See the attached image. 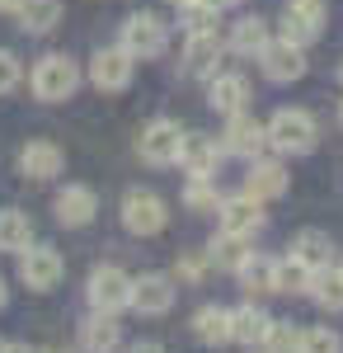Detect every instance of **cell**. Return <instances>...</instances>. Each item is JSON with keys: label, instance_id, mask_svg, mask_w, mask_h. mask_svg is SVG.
Returning a JSON list of instances; mask_svg holds the SVG:
<instances>
[{"label": "cell", "instance_id": "1", "mask_svg": "<svg viewBox=\"0 0 343 353\" xmlns=\"http://www.w3.org/2000/svg\"><path fill=\"white\" fill-rule=\"evenodd\" d=\"M268 146L282 156H311L320 146V123L306 109H278L268 118Z\"/></svg>", "mask_w": 343, "mask_h": 353}, {"label": "cell", "instance_id": "2", "mask_svg": "<svg viewBox=\"0 0 343 353\" xmlns=\"http://www.w3.org/2000/svg\"><path fill=\"white\" fill-rule=\"evenodd\" d=\"M28 85H33V94H38L43 104H61V99H71L80 90V66L66 52H48V57H38Z\"/></svg>", "mask_w": 343, "mask_h": 353}, {"label": "cell", "instance_id": "3", "mask_svg": "<svg viewBox=\"0 0 343 353\" xmlns=\"http://www.w3.org/2000/svg\"><path fill=\"white\" fill-rule=\"evenodd\" d=\"M85 297L104 316L132 311V273H123L118 264H99V269L90 273V283H85Z\"/></svg>", "mask_w": 343, "mask_h": 353}, {"label": "cell", "instance_id": "4", "mask_svg": "<svg viewBox=\"0 0 343 353\" xmlns=\"http://www.w3.org/2000/svg\"><path fill=\"white\" fill-rule=\"evenodd\" d=\"M118 48H127L136 61H151V57H160L165 48H169V24H165L160 14H151V10H136V14L123 19Z\"/></svg>", "mask_w": 343, "mask_h": 353}, {"label": "cell", "instance_id": "5", "mask_svg": "<svg viewBox=\"0 0 343 353\" xmlns=\"http://www.w3.org/2000/svg\"><path fill=\"white\" fill-rule=\"evenodd\" d=\"M123 226L132 236H141V241H151V236H160L169 226V203L151 189H127L123 193Z\"/></svg>", "mask_w": 343, "mask_h": 353}, {"label": "cell", "instance_id": "6", "mask_svg": "<svg viewBox=\"0 0 343 353\" xmlns=\"http://www.w3.org/2000/svg\"><path fill=\"white\" fill-rule=\"evenodd\" d=\"M179 151H184V132H179L174 118H151L141 128V137H136V156L146 165H156V170L179 165Z\"/></svg>", "mask_w": 343, "mask_h": 353}, {"label": "cell", "instance_id": "7", "mask_svg": "<svg viewBox=\"0 0 343 353\" xmlns=\"http://www.w3.org/2000/svg\"><path fill=\"white\" fill-rule=\"evenodd\" d=\"M132 76H136V57L127 48H99V52L90 57V81H94V90H104V94L127 90Z\"/></svg>", "mask_w": 343, "mask_h": 353}, {"label": "cell", "instance_id": "8", "mask_svg": "<svg viewBox=\"0 0 343 353\" xmlns=\"http://www.w3.org/2000/svg\"><path fill=\"white\" fill-rule=\"evenodd\" d=\"M221 146H226V156L259 161L264 146H268V123H259L254 113H231L226 118V132H221Z\"/></svg>", "mask_w": 343, "mask_h": 353}, {"label": "cell", "instance_id": "9", "mask_svg": "<svg viewBox=\"0 0 343 353\" xmlns=\"http://www.w3.org/2000/svg\"><path fill=\"white\" fill-rule=\"evenodd\" d=\"M61 273H66V264H61V254L52 245H28L19 254V278H24L28 292H52L61 283Z\"/></svg>", "mask_w": 343, "mask_h": 353}, {"label": "cell", "instance_id": "10", "mask_svg": "<svg viewBox=\"0 0 343 353\" xmlns=\"http://www.w3.org/2000/svg\"><path fill=\"white\" fill-rule=\"evenodd\" d=\"M216 221H221V231H236V236H259L264 231V203L254 198V193H231V198H221V208H216Z\"/></svg>", "mask_w": 343, "mask_h": 353}, {"label": "cell", "instance_id": "11", "mask_svg": "<svg viewBox=\"0 0 343 353\" xmlns=\"http://www.w3.org/2000/svg\"><path fill=\"white\" fill-rule=\"evenodd\" d=\"M174 297H179V288H174L169 273H141V278H132V311L136 316H169Z\"/></svg>", "mask_w": 343, "mask_h": 353}, {"label": "cell", "instance_id": "12", "mask_svg": "<svg viewBox=\"0 0 343 353\" xmlns=\"http://www.w3.org/2000/svg\"><path fill=\"white\" fill-rule=\"evenodd\" d=\"M324 33V0H287L282 5V38L306 48Z\"/></svg>", "mask_w": 343, "mask_h": 353}, {"label": "cell", "instance_id": "13", "mask_svg": "<svg viewBox=\"0 0 343 353\" xmlns=\"http://www.w3.org/2000/svg\"><path fill=\"white\" fill-rule=\"evenodd\" d=\"M226 161V146L211 141L202 132H184V151H179V165L188 170V179H216V170Z\"/></svg>", "mask_w": 343, "mask_h": 353}, {"label": "cell", "instance_id": "14", "mask_svg": "<svg viewBox=\"0 0 343 353\" xmlns=\"http://www.w3.org/2000/svg\"><path fill=\"white\" fill-rule=\"evenodd\" d=\"M259 66H264V76L273 85H291L306 76V52L287 43V38H278V43H268L264 52H259Z\"/></svg>", "mask_w": 343, "mask_h": 353}, {"label": "cell", "instance_id": "15", "mask_svg": "<svg viewBox=\"0 0 343 353\" xmlns=\"http://www.w3.org/2000/svg\"><path fill=\"white\" fill-rule=\"evenodd\" d=\"M19 170H24V179L48 184V179H56V174L66 170V156H61V146H56V141L38 137V141H28L24 151H19Z\"/></svg>", "mask_w": 343, "mask_h": 353}, {"label": "cell", "instance_id": "16", "mask_svg": "<svg viewBox=\"0 0 343 353\" xmlns=\"http://www.w3.org/2000/svg\"><path fill=\"white\" fill-rule=\"evenodd\" d=\"M221 57H226V43L216 38V28L211 33H188L184 43V76H216V66H221Z\"/></svg>", "mask_w": 343, "mask_h": 353}, {"label": "cell", "instance_id": "17", "mask_svg": "<svg viewBox=\"0 0 343 353\" xmlns=\"http://www.w3.org/2000/svg\"><path fill=\"white\" fill-rule=\"evenodd\" d=\"M56 221L61 226H90L94 212H99V193L90 189V184H66V189L56 193Z\"/></svg>", "mask_w": 343, "mask_h": 353}, {"label": "cell", "instance_id": "18", "mask_svg": "<svg viewBox=\"0 0 343 353\" xmlns=\"http://www.w3.org/2000/svg\"><path fill=\"white\" fill-rule=\"evenodd\" d=\"M291 184V174H287V165L282 161H249V174H245V193H254L259 203H273V198H282Z\"/></svg>", "mask_w": 343, "mask_h": 353}, {"label": "cell", "instance_id": "19", "mask_svg": "<svg viewBox=\"0 0 343 353\" xmlns=\"http://www.w3.org/2000/svg\"><path fill=\"white\" fill-rule=\"evenodd\" d=\"M207 104L216 113H245V104H249V81L240 76V71H216L207 85Z\"/></svg>", "mask_w": 343, "mask_h": 353}, {"label": "cell", "instance_id": "20", "mask_svg": "<svg viewBox=\"0 0 343 353\" xmlns=\"http://www.w3.org/2000/svg\"><path fill=\"white\" fill-rule=\"evenodd\" d=\"M268 330H273V316H268L259 301H245L231 311V344H245V349H254V344H264Z\"/></svg>", "mask_w": 343, "mask_h": 353}, {"label": "cell", "instance_id": "21", "mask_svg": "<svg viewBox=\"0 0 343 353\" xmlns=\"http://www.w3.org/2000/svg\"><path fill=\"white\" fill-rule=\"evenodd\" d=\"M80 349L85 353H118L123 349V325H118V316L94 311V316L80 325Z\"/></svg>", "mask_w": 343, "mask_h": 353}, {"label": "cell", "instance_id": "22", "mask_svg": "<svg viewBox=\"0 0 343 353\" xmlns=\"http://www.w3.org/2000/svg\"><path fill=\"white\" fill-rule=\"evenodd\" d=\"M268 43H273V38H268V19H259V14L236 19V24H231V38H226V48L240 52V57H259Z\"/></svg>", "mask_w": 343, "mask_h": 353}, {"label": "cell", "instance_id": "23", "mask_svg": "<svg viewBox=\"0 0 343 353\" xmlns=\"http://www.w3.org/2000/svg\"><path fill=\"white\" fill-rule=\"evenodd\" d=\"M306 297L315 301L320 311H329V316H339L343 311V269H315L311 273V288H306Z\"/></svg>", "mask_w": 343, "mask_h": 353}, {"label": "cell", "instance_id": "24", "mask_svg": "<svg viewBox=\"0 0 343 353\" xmlns=\"http://www.w3.org/2000/svg\"><path fill=\"white\" fill-rule=\"evenodd\" d=\"M240 283H245V292L249 297H268V292H278V259H268V254H249L236 273Z\"/></svg>", "mask_w": 343, "mask_h": 353}, {"label": "cell", "instance_id": "25", "mask_svg": "<svg viewBox=\"0 0 343 353\" xmlns=\"http://www.w3.org/2000/svg\"><path fill=\"white\" fill-rule=\"evenodd\" d=\"M207 254H211V264L216 269H226V273H240V264L254 254L249 250V236H236V231H216L207 245Z\"/></svg>", "mask_w": 343, "mask_h": 353}, {"label": "cell", "instance_id": "26", "mask_svg": "<svg viewBox=\"0 0 343 353\" xmlns=\"http://www.w3.org/2000/svg\"><path fill=\"white\" fill-rule=\"evenodd\" d=\"M19 28L24 33H52L61 24V0H19Z\"/></svg>", "mask_w": 343, "mask_h": 353}, {"label": "cell", "instance_id": "27", "mask_svg": "<svg viewBox=\"0 0 343 353\" xmlns=\"http://www.w3.org/2000/svg\"><path fill=\"white\" fill-rule=\"evenodd\" d=\"M28 245H33V221H28V212L5 208L0 212V250L5 254H24Z\"/></svg>", "mask_w": 343, "mask_h": 353}, {"label": "cell", "instance_id": "28", "mask_svg": "<svg viewBox=\"0 0 343 353\" xmlns=\"http://www.w3.org/2000/svg\"><path fill=\"white\" fill-rule=\"evenodd\" d=\"M329 236L324 231H315V226H306V231H296L291 236V254L306 264V269H329Z\"/></svg>", "mask_w": 343, "mask_h": 353}, {"label": "cell", "instance_id": "29", "mask_svg": "<svg viewBox=\"0 0 343 353\" xmlns=\"http://www.w3.org/2000/svg\"><path fill=\"white\" fill-rule=\"evenodd\" d=\"M193 334L211 344V349H221V344H231V311L226 306H202L198 316H193Z\"/></svg>", "mask_w": 343, "mask_h": 353}, {"label": "cell", "instance_id": "30", "mask_svg": "<svg viewBox=\"0 0 343 353\" xmlns=\"http://www.w3.org/2000/svg\"><path fill=\"white\" fill-rule=\"evenodd\" d=\"M311 273H315V269H306L296 254L278 259V292H282V297H301V292L311 288Z\"/></svg>", "mask_w": 343, "mask_h": 353}, {"label": "cell", "instance_id": "31", "mask_svg": "<svg viewBox=\"0 0 343 353\" xmlns=\"http://www.w3.org/2000/svg\"><path fill=\"white\" fill-rule=\"evenodd\" d=\"M184 208L188 212H216L221 208V193H216V184L211 179H188V189H184Z\"/></svg>", "mask_w": 343, "mask_h": 353}, {"label": "cell", "instance_id": "32", "mask_svg": "<svg viewBox=\"0 0 343 353\" xmlns=\"http://www.w3.org/2000/svg\"><path fill=\"white\" fill-rule=\"evenodd\" d=\"M301 353H343V344L329 325H311L301 330Z\"/></svg>", "mask_w": 343, "mask_h": 353}, {"label": "cell", "instance_id": "33", "mask_svg": "<svg viewBox=\"0 0 343 353\" xmlns=\"http://www.w3.org/2000/svg\"><path fill=\"white\" fill-rule=\"evenodd\" d=\"M211 269H216V264H211L207 250H188L184 259H179V283H202Z\"/></svg>", "mask_w": 343, "mask_h": 353}, {"label": "cell", "instance_id": "34", "mask_svg": "<svg viewBox=\"0 0 343 353\" xmlns=\"http://www.w3.org/2000/svg\"><path fill=\"white\" fill-rule=\"evenodd\" d=\"M264 349H268V353H301V330H291V325H282V321H273V330H268V339H264Z\"/></svg>", "mask_w": 343, "mask_h": 353}, {"label": "cell", "instance_id": "35", "mask_svg": "<svg viewBox=\"0 0 343 353\" xmlns=\"http://www.w3.org/2000/svg\"><path fill=\"white\" fill-rule=\"evenodd\" d=\"M184 28H188V33H211V28H216V10L202 5V0L184 5Z\"/></svg>", "mask_w": 343, "mask_h": 353}, {"label": "cell", "instance_id": "36", "mask_svg": "<svg viewBox=\"0 0 343 353\" xmlns=\"http://www.w3.org/2000/svg\"><path fill=\"white\" fill-rule=\"evenodd\" d=\"M19 81H24V66H19V57L10 52V48H0V94L19 90Z\"/></svg>", "mask_w": 343, "mask_h": 353}, {"label": "cell", "instance_id": "37", "mask_svg": "<svg viewBox=\"0 0 343 353\" xmlns=\"http://www.w3.org/2000/svg\"><path fill=\"white\" fill-rule=\"evenodd\" d=\"M127 353H165V349H160L156 339H141V344H132V349H127Z\"/></svg>", "mask_w": 343, "mask_h": 353}, {"label": "cell", "instance_id": "38", "mask_svg": "<svg viewBox=\"0 0 343 353\" xmlns=\"http://www.w3.org/2000/svg\"><path fill=\"white\" fill-rule=\"evenodd\" d=\"M202 5H211V10H216V14H221V10H231V5H236V0H202Z\"/></svg>", "mask_w": 343, "mask_h": 353}, {"label": "cell", "instance_id": "39", "mask_svg": "<svg viewBox=\"0 0 343 353\" xmlns=\"http://www.w3.org/2000/svg\"><path fill=\"white\" fill-rule=\"evenodd\" d=\"M19 10V0H0V14H14Z\"/></svg>", "mask_w": 343, "mask_h": 353}, {"label": "cell", "instance_id": "40", "mask_svg": "<svg viewBox=\"0 0 343 353\" xmlns=\"http://www.w3.org/2000/svg\"><path fill=\"white\" fill-rule=\"evenodd\" d=\"M5 353H38V349H28V344H5Z\"/></svg>", "mask_w": 343, "mask_h": 353}, {"label": "cell", "instance_id": "41", "mask_svg": "<svg viewBox=\"0 0 343 353\" xmlns=\"http://www.w3.org/2000/svg\"><path fill=\"white\" fill-rule=\"evenodd\" d=\"M5 301H10V292H5V283H0V311H5Z\"/></svg>", "mask_w": 343, "mask_h": 353}, {"label": "cell", "instance_id": "42", "mask_svg": "<svg viewBox=\"0 0 343 353\" xmlns=\"http://www.w3.org/2000/svg\"><path fill=\"white\" fill-rule=\"evenodd\" d=\"M169 5H179V10H184V5H193V0H169Z\"/></svg>", "mask_w": 343, "mask_h": 353}, {"label": "cell", "instance_id": "43", "mask_svg": "<svg viewBox=\"0 0 343 353\" xmlns=\"http://www.w3.org/2000/svg\"><path fill=\"white\" fill-rule=\"evenodd\" d=\"M43 353H66V349H43Z\"/></svg>", "mask_w": 343, "mask_h": 353}, {"label": "cell", "instance_id": "44", "mask_svg": "<svg viewBox=\"0 0 343 353\" xmlns=\"http://www.w3.org/2000/svg\"><path fill=\"white\" fill-rule=\"evenodd\" d=\"M339 123H343V99H339Z\"/></svg>", "mask_w": 343, "mask_h": 353}, {"label": "cell", "instance_id": "45", "mask_svg": "<svg viewBox=\"0 0 343 353\" xmlns=\"http://www.w3.org/2000/svg\"><path fill=\"white\" fill-rule=\"evenodd\" d=\"M339 81H343V61H339Z\"/></svg>", "mask_w": 343, "mask_h": 353}, {"label": "cell", "instance_id": "46", "mask_svg": "<svg viewBox=\"0 0 343 353\" xmlns=\"http://www.w3.org/2000/svg\"><path fill=\"white\" fill-rule=\"evenodd\" d=\"M0 353H5V339H0Z\"/></svg>", "mask_w": 343, "mask_h": 353}, {"label": "cell", "instance_id": "47", "mask_svg": "<svg viewBox=\"0 0 343 353\" xmlns=\"http://www.w3.org/2000/svg\"><path fill=\"white\" fill-rule=\"evenodd\" d=\"M339 269H343V264H339Z\"/></svg>", "mask_w": 343, "mask_h": 353}]
</instances>
